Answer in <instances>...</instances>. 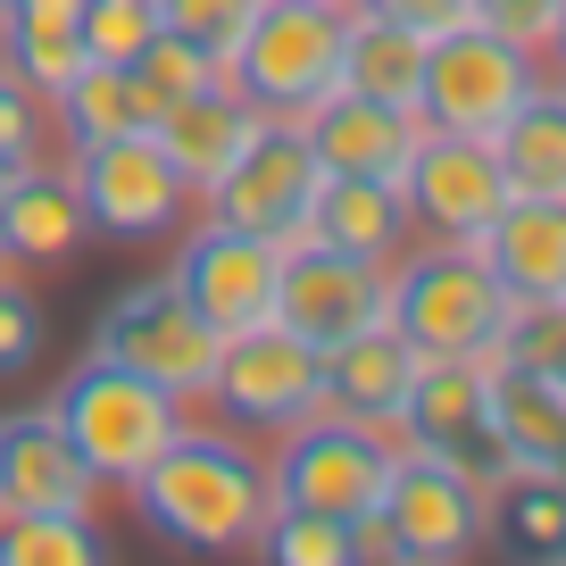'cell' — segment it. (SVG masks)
Wrapping results in <instances>:
<instances>
[{"label":"cell","mask_w":566,"mask_h":566,"mask_svg":"<svg viewBox=\"0 0 566 566\" xmlns=\"http://www.w3.org/2000/svg\"><path fill=\"white\" fill-rule=\"evenodd\" d=\"M391 317V266L350 259V250H325V242H283L275 266V325L308 334L317 350L367 334V325Z\"/></svg>","instance_id":"obj_15"},{"label":"cell","mask_w":566,"mask_h":566,"mask_svg":"<svg viewBox=\"0 0 566 566\" xmlns=\"http://www.w3.org/2000/svg\"><path fill=\"white\" fill-rule=\"evenodd\" d=\"M342 34H350V0H259L250 34L226 59V84L259 117H308L342 84Z\"/></svg>","instance_id":"obj_5"},{"label":"cell","mask_w":566,"mask_h":566,"mask_svg":"<svg viewBox=\"0 0 566 566\" xmlns=\"http://www.w3.org/2000/svg\"><path fill=\"white\" fill-rule=\"evenodd\" d=\"M391 459H400L391 433L317 408V417H301V424H283V433H275V450H266V492H275V509L358 525V516L384 500Z\"/></svg>","instance_id":"obj_6"},{"label":"cell","mask_w":566,"mask_h":566,"mask_svg":"<svg viewBox=\"0 0 566 566\" xmlns=\"http://www.w3.org/2000/svg\"><path fill=\"white\" fill-rule=\"evenodd\" d=\"M492 417H500V442H509L516 467L566 475V391H549L542 375L492 358Z\"/></svg>","instance_id":"obj_28"},{"label":"cell","mask_w":566,"mask_h":566,"mask_svg":"<svg viewBox=\"0 0 566 566\" xmlns=\"http://www.w3.org/2000/svg\"><path fill=\"white\" fill-rule=\"evenodd\" d=\"M0 67L51 101L84 67V0H9L0 9Z\"/></svg>","instance_id":"obj_25"},{"label":"cell","mask_w":566,"mask_h":566,"mask_svg":"<svg viewBox=\"0 0 566 566\" xmlns=\"http://www.w3.org/2000/svg\"><path fill=\"white\" fill-rule=\"evenodd\" d=\"M342 92L417 108V92H424V34L400 25V18H375V9H350V34H342Z\"/></svg>","instance_id":"obj_26"},{"label":"cell","mask_w":566,"mask_h":566,"mask_svg":"<svg viewBox=\"0 0 566 566\" xmlns=\"http://www.w3.org/2000/svg\"><path fill=\"white\" fill-rule=\"evenodd\" d=\"M301 242L325 250H350V259L391 266L408 242H417V217H408L400 184H375V176H325L317 200H308V233Z\"/></svg>","instance_id":"obj_22"},{"label":"cell","mask_w":566,"mask_h":566,"mask_svg":"<svg viewBox=\"0 0 566 566\" xmlns=\"http://www.w3.org/2000/svg\"><path fill=\"white\" fill-rule=\"evenodd\" d=\"M259 125H266V117L226 84V75H217V84H200V92H184V101H167L159 125H150V142L176 159V176L192 184V192H209V184L226 176L233 159H242V142L259 134Z\"/></svg>","instance_id":"obj_21"},{"label":"cell","mask_w":566,"mask_h":566,"mask_svg":"<svg viewBox=\"0 0 566 566\" xmlns=\"http://www.w3.org/2000/svg\"><path fill=\"white\" fill-rule=\"evenodd\" d=\"M159 34V0H84V59L101 67H134Z\"/></svg>","instance_id":"obj_32"},{"label":"cell","mask_w":566,"mask_h":566,"mask_svg":"<svg viewBox=\"0 0 566 566\" xmlns=\"http://www.w3.org/2000/svg\"><path fill=\"white\" fill-rule=\"evenodd\" d=\"M492 159L509 176V192L525 200H566V75H542L509 117L492 125Z\"/></svg>","instance_id":"obj_23"},{"label":"cell","mask_w":566,"mask_h":566,"mask_svg":"<svg viewBox=\"0 0 566 566\" xmlns=\"http://www.w3.org/2000/svg\"><path fill=\"white\" fill-rule=\"evenodd\" d=\"M492 358H509V367L542 375L549 391H566V301H533V308H516Z\"/></svg>","instance_id":"obj_31"},{"label":"cell","mask_w":566,"mask_h":566,"mask_svg":"<svg viewBox=\"0 0 566 566\" xmlns=\"http://www.w3.org/2000/svg\"><path fill=\"white\" fill-rule=\"evenodd\" d=\"M475 18H483V25H500L509 42H533V51H542L549 18H558V0H475Z\"/></svg>","instance_id":"obj_37"},{"label":"cell","mask_w":566,"mask_h":566,"mask_svg":"<svg viewBox=\"0 0 566 566\" xmlns=\"http://www.w3.org/2000/svg\"><path fill=\"white\" fill-rule=\"evenodd\" d=\"M92 242V217L75 200L67 167L25 159L18 176H0V266H67Z\"/></svg>","instance_id":"obj_19"},{"label":"cell","mask_w":566,"mask_h":566,"mask_svg":"<svg viewBox=\"0 0 566 566\" xmlns=\"http://www.w3.org/2000/svg\"><path fill=\"white\" fill-rule=\"evenodd\" d=\"M391 442L417 450V459H442L459 475H475L483 492L516 475L509 442H500V417H492V358H424L417 391H408Z\"/></svg>","instance_id":"obj_10"},{"label":"cell","mask_w":566,"mask_h":566,"mask_svg":"<svg viewBox=\"0 0 566 566\" xmlns=\"http://www.w3.org/2000/svg\"><path fill=\"white\" fill-rule=\"evenodd\" d=\"M516 566H566V475L516 467L509 483H492V542Z\"/></svg>","instance_id":"obj_27"},{"label":"cell","mask_w":566,"mask_h":566,"mask_svg":"<svg viewBox=\"0 0 566 566\" xmlns=\"http://www.w3.org/2000/svg\"><path fill=\"white\" fill-rule=\"evenodd\" d=\"M350 9H375V18H400L417 34H442V25L475 18V0H350Z\"/></svg>","instance_id":"obj_38"},{"label":"cell","mask_w":566,"mask_h":566,"mask_svg":"<svg viewBox=\"0 0 566 566\" xmlns=\"http://www.w3.org/2000/svg\"><path fill=\"white\" fill-rule=\"evenodd\" d=\"M108 542L92 516H0V566H101Z\"/></svg>","instance_id":"obj_29"},{"label":"cell","mask_w":566,"mask_h":566,"mask_svg":"<svg viewBox=\"0 0 566 566\" xmlns=\"http://www.w3.org/2000/svg\"><path fill=\"white\" fill-rule=\"evenodd\" d=\"M509 317H516L509 283L483 266L475 242H424L417 233L391 259V325L424 358H492Z\"/></svg>","instance_id":"obj_3"},{"label":"cell","mask_w":566,"mask_h":566,"mask_svg":"<svg viewBox=\"0 0 566 566\" xmlns=\"http://www.w3.org/2000/svg\"><path fill=\"white\" fill-rule=\"evenodd\" d=\"M492 542V492L442 459L400 450L384 475V500L358 516V558L391 566H459Z\"/></svg>","instance_id":"obj_4"},{"label":"cell","mask_w":566,"mask_h":566,"mask_svg":"<svg viewBox=\"0 0 566 566\" xmlns=\"http://www.w3.org/2000/svg\"><path fill=\"white\" fill-rule=\"evenodd\" d=\"M42 117H51V134L67 142V150H92V142H117V134H150V125H159V101L142 92L134 67L84 59V67L42 101Z\"/></svg>","instance_id":"obj_24"},{"label":"cell","mask_w":566,"mask_h":566,"mask_svg":"<svg viewBox=\"0 0 566 566\" xmlns=\"http://www.w3.org/2000/svg\"><path fill=\"white\" fill-rule=\"evenodd\" d=\"M67 176H75V200H84L92 233H108V242H176L200 217V192L176 176V159L150 134L67 150Z\"/></svg>","instance_id":"obj_9"},{"label":"cell","mask_w":566,"mask_h":566,"mask_svg":"<svg viewBox=\"0 0 566 566\" xmlns=\"http://www.w3.org/2000/svg\"><path fill=\"white\" fill-rule=\"evenodd\" d=\"M317 184H325V167H317V150H308L301 117H266L259 134L242 142V159L200 192V209L283 250V242H301V233H308V200H317Z\"/></svg>","instance_id":"obj_12"},{"label":"cell","mask_w":566,"mask_h":566,"mask_svg":"<svg viewBox=\"0 0 566 566\" xmlns=\"http://www.w3.org/2000/svg\"><path fill=\"white\" fill-rule=\"evenodd\" d=\"M259 558L275 566H358V525H334V516H301V509H275L259 525Z\"/></svg>","instance_id":"obj_30"},{"label":"cell","mask_w":566,"mask_h":566,"mask_svg":"<svg viewBox=\"0 0 566 566\" xmlns=\"http://www.w3.org/2000/svg\"><path fill=\"white\" fill-rule=\"evenodd\" d=\"M400 200L417 217L424 242H475L500 209H509V176H500L492 142L483 134H442V125H424L417 150L400 167Z\"/></svg>","instance_id":"obj_14"},{"label":"cell","mask_w":566,"mask_h":566,"mask_svg":"<svg viewBox=\"0 0 566 566\" xmlns=\"http://www.w3.org/2000/svg\"><path fill=\"white\" fill-rule=\"evenodd\" d=\"M417 375H424V350L384 317V325H367V334H350V342L325 350V408L350 417V424L391 433L400 408H408V391H417Z\"/></svg>","instance_id":"obj_18"},{"label":"cell","mask_w":566,"mask_h":566,"mask_svg":"<svg viewBox=\"0 0 566 566\" xmlns=\"http://www.w3.org/2000/svg\"><path fill=\"white\" fill-rule=\"evenodd\" d=\"M134 516L159 533L167 549H200V558H226V549H250L259 525L275 516V492H266V459L250 450V433L233 424H192L142 467L134 483Z\"/></svg>","instance_id":"obj_1"},{"label":"cell","mask_w":566,"mask_h":566,"mask_svg":"<svg viewBox=\"0 0 566 566\" xmlns=\"http://www.w3.org/2000/svg\"><path fill=\"white\" fill-rule=\"evenodd\" d=\"M308 150H317L325 176H375V184H400L408 150H417L424 117L417 108H391V101H367V92H325L317 108L301 117Z\"/></svg>","instance_id":"obj_17"},{"label":"cell","mask_w":566,"mask_h":566,"mask_svg":"<svg viewBox=\"0 0 566 566\" xmlns=\"http://www.w3.org/2000/svg\"><path fill=\"white\" fill-rule=\"evenodd\" d=\"M42 408L59 417V433L75 442V459L92 467V483H117V492L159 459V450L184 433V417H192V400H176L167 384H150V375L117 367V358H101V350L59 375V391Z\"/></svg>","instance_id":"obj_2"},{"label":"cell","mask_w":566,"mask_h":566,"mask_svg":"<svg viewBox=\"0 0 566 566\" xmlns=\"http://www.w3.org/2000/svg\"><path fill=\"white\" fill-rule=\"evenodd\" d=\"M0 9H9V0H0Z\"/></svg>","instance_id":"obj_40"},{"label":"cell","mask_w":566,"mask_h":566,"mask_svg":"<svg viewBox=\"0 0 566 566\" xmlns=\"http://www.w3.org/2000/svg\"><path fill=\"white\" fill-rule=\"evenodd\" d=\"M92 350L134 367V375H150V384H167L176 400H200V391H209V367H217V334L176 292V275L125 283L117 301L92 317Z\"/></svg>","instance_id":"obj_11"},{"label":"cell","mask_w":566,"mask_h":566,"mask_svg":"<svg viewBox=\"0 0 566 566\" xmlns=\"http://www.w3.org/2000/svg\"><path fill=\"white\" fill-rule=\"evenodd\" d=\"M542 51L533 42H509L500 25L459 18L442 34H424V92H417V117L442 125V134H492L533 84H542Z\"/></svg>","instance_id":"obj_8"},{"label":"cell","mask_w":566,"mask_h":566,"mask_svg":"<svg viewBox=\"0 0 566 566\" xmlns=\"http://www.w3.org/2000/svg\"><path fill=\"white\" fill-rule=\"evenodd\" d=\"M483 266L509 283V301L533 308V301H566V200H525L509 192V209L475 233Z\"/></svg>","instance_id":"obj_20"},{"label":"cell","mask_w":566,"mask_h":566,"mask_svg":"<svg viewBox=\"0 0 566 566\" xmlns=\"http://www.w3.org/2000/svg\"><path fill=\"white\" fill-rule=\"evenodd\" d=\"M42 334H51V325H42V301L0 266V384H18V375L42 358Z\"/></svg>","instance_id":"obj_35"},{"label":"cell","mask_w":566,"mask_h":566,"mask_svg":"<svg viewBox=\"0 0 566 566\" xmlns=\"http://www.w3.org/2000/svg\"><path fill=\"white\" fill-rule=\"evenodd\" d=\"M92 500L101 483L51 408H9L0 417V516H92Z\"/></svg>","instance_id":"obj_16"},{"label":"cell","mask_w":566,"mask_h":566,"mask_svg":"<svg viewBox=\"0 0 566 566\" xmlns=\"http://www.w3.org/2000/svg\"><path fill=\"white\" fill-rule=\"evenodd\" d=\"M200 400L217 408V424L233 433H266L275 442L283 424H301L325 408V350L292 325H242V334L217 342V367H209V391Z\"/></svg>","instance_id":"obj_7"},{"label":"cell","mask_w":566,"mask_h":566,"mask_svg":"<svg viewBox=\"0 0 566 566\" xmlns=\"http://www.w3.org/2000/svg\"><path fill=\"white\" fill-rule=\"evenodd\" d=\"M250 18H259V0H159V25L184 34L192 51H209L217 67H226L233 42L250 34Z\"/></svg>","instance_id":"obj_33"},{"label":"cell","mask_w":566,"mask_h":566,"mask_svg":"<svg viewBox=\"0 0 566 566\" xmlns=\"http://www.w3.org/2000/svg\"><path fill=\"white\" fill-rule=\"evenodd\" d=\"M275 266H283L275 242H259V233H242V226L200 209L192 226L176 233V266H167V275H176V292L209 317V334L226 342V334H242V325L275 317Z\"/></svg>","instance_id":"obj_13"},{"label":"cell","mask_w":566,"mask_h":566,"mask_svg":"<svg viewBox=\"0 0 566 566\" xmlns=\"http://www.w3.org/2000/svg\"><path fill=\"white\" fill-rule=\"evenodd\" d=\"M42 92H25L18 75L0 67V176H18L25 159H42Z\"/></svg>","instance_id":"obj_36"},{"label":"cell","mask_w":566,"mask_h":566,"mask_svg":"<svg viewBox=\"0 0 566 566\" xmlns=\"http://www.w3.org/2000/svg\"><path fill=\"white\" fill-rule=\"evenodd\" d=\"M542 67L566 75V0H558V18H549V34H542Z\"/></svg>","instance_id":"obj_39"},{"label":"cell","mask_w":566,"mask_h":566,"mask_svg":"<svg viewBox=\"0 0 566 566\" xmlns=\"http://www.w3.org/2000/svg\"><path fill=\"white\" fill-rule=\"evenodd\" d=\"M134 75H142V92H150V101L167 108V101H184V92L217 84V75H226V67H217L209 51H192V42H184V34H167V25H159V34H150V51L134 59Z\"/></svg>","instance_id":"obj_34"}]
</instances>
